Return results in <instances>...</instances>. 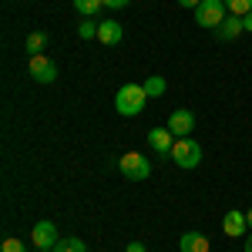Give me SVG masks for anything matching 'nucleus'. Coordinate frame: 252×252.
Masks as SVG:
<instances>
[{
    "instance_id": "obj_10",
    "label": "nucleus",
    "mask_w": 252,
    "mask_h": 252,
    "mask_svg": "<svg viewBox=\"0 0 252 252\" xmlns=\"http://www.w3.org/2000/svg\"><path fill=\"white\" fill-rule=\"evenodd\" d=\"M121 37H125V27H121L118 20H101V24H97V40H101L104 47L121 44Z\"/></svg>"
},
{
    "instance_id": "obj_24",
    "label": "nucleus",
    "mask_w": 252,
    "mask_h": 252,
    "mask_svg": "<svg viewBox=\"0 0 252 252\" xmlns=\"http://www.w3.org/2000/svg\"><path fill=\"white\" fill-rule=\"evenodd\" d=\"M246 252H252V232L246 235Z\"/></svg>"
},
{
    "instance_id": "obj_18",
    "label": "nucleus",
    "mask_w": 252,
    "mask_h": 252,
    "mask_svg": "<svg viewBox=\"0 0 252 252\" xmlns=\"http://www.w3.org/2000/svg\"><path fill=\"white\" fill-rule=\"evenodd\" d=\"M78 37H81V40L97 37V24H94V20H81V24H78Z\"/></svg>"
},
{
    "instance_id": "obj_22",
    "label": "nucleus",
    "mask_w": 252,
    "mask_h": 252,
    "mask_svg": "<svg viewBox=\"0 0 252 252\" xmlns=\"http://www.w3.org/2000/svg\"><path fill=\"white\" fill-rule=\"evenodd\" d=\"M198 3H202V0H178V7H189V10H195Z\"/></svg>"
},
{
    "instance_id": "obj_1",
    "label": "nucleus",
    "mask_w": 252,
    "mask_h": 252,
    "mask_svg": "<svg viewBox=\"0 0 252 252\" xmlns=\"http://www.w3.org/2000/svg\"><path fill=\"white\" fill-rule=\"evenodd\" d=\"M152 97L145 94V88L141 84H135V81H128V84H121L115 94V111L121 118H138L141 111H145V104H148Z\"/></svg>"
},
{
    "instance_id": "obj_15",
    "label": "nucleus",
    "mask_w": 252,
    "mask_h": 252,
    "mask_svg": "<svg viewBox=\"0 0 252 252\" xmlns=\"http://www.w3.org/2000/svg\"><path fill=\"white\" fill-rule=\"evenodd\" d=\"M101 7H104V0H74V10L88 20L94 17V14H101Z\"/></svg>"
},
{
    "instance_id": "obj_2",
    "label": "nucleus",
    "mask_w": 252,
    "mask_h": 252,
    "mask_svg": "<svg viewBox=\"0 0 252 252\" xmlns=\"http://www.w3.org/2000/svg\"><path fill=\"white\" fill-rule=\"evenodd\" d=\"M225 17H229L225 0H202V3L195 7V24L205 27V31H219V24Z\"/></svg>"
},
{
    "instance_id": "obj_14",
    "label": "nucleus",
    "mask_w": 252,
    "mask_h": 252,
    "mask_svg": "<svg viewBox=\"0 0 252 252\" xmlns=\"http://www.w3.org/2000/svg\"><path fill=\"white\" fill-rule=\"evenodd\" d=\"M44 47H47V34H44V31H34V34L27 37V44H24V51H27L31 58L44 54Z\"/></svg>"
},
{
    "instance_id": "obj_13",
    "label": "nucleus",
    "mask_w": 252,
    "mask_h": 252,
    "mask_svg": "<svg viewBox=\"0 0 252 252\" xmlns=\"http://www.w3.org/2000/svg\"><path fill=\"white\" fill-rule=\"evenodd\" d=\"M141 88H145V94H148V97H161L168 84H165V78H161V74H148V78L141 81Z\"/></svg>"
},
{
    "instance_id": "obj_6",
    "label": "nucleus",
    "mask_w": 252,
    "mask_h": 252,
    "mask_svg": "<svg viewBox=\"0 0 252 252\" xmlns=\"http://www.w3.org/2000/svg\"><path fill=\"white\" fill-rule=\"evenodd\" d=\"M27 71H31V78L37 81V84H54V81H58V64L47 58V54H37V58H31Z\"/></svg>"
},
{
    "instance_id": "obj_8",
    "label": "nucleus",
    "mask_w": 252,
    "mask_h": 252,
    "mask_svg": "<svg viewBox=\"0 0 252 252\" xmlns=\"http://www.w3.org/2000/svg\"><path fill=\"white\" fill-rule=\"evenodd\" d=\"M222 232L225 235H249V219H246V212H239V209H232V212H225V219H222Z\"/></svg>"
},
{
    "instance_id": "obj_21",
    "label": "nucleus",
    "mask_w": 252,
    "mask_h": 252,
    "mask_svg": "<svg viewBox=\"0 0 252 252\" xmlns=\"http://www.w3.org/2000/svg\"><path fill=\"white\" fill-rule=\"evenodd\" d=\"M125 252H148V249H145V242H128V249H125Z\"/></svg>"
},
{
    "instance_id": "obj_17",
    "label": "nucleus",
    "mask_w": 252,
    "mask_h": 252,
    "mask_svg": "<svg viewBox=\"0 0 252 252\" xmlns=\"http://www.w3.org/2000/svg\"><path fill=\"white\" fill-rule=\"evenodd\" d=\"M225 10L232 17H246V14H252V0H225Z\"/></svg>"
},
{
    "instance_id": "obj_19",
    "label": "nucleus",
    "mask_w": 252,
    "mask_h": 252,
    "mask_svg": "<svg viewBox=\"0 0 252 252\" xmlns=\"http://www.w3.org/2000/svg\"><path fill=\"white\" fill-rule=\"evenodd\" d=\"M0 252H27V246H24L20 239H14V235H10V239H3V246H0Z\"/></svg>"
},
{
    "instance_id": "obj_20",
    "label": "nucleus",
    "mask_w": 252,
    "mask_h": 252,
    "mask_svg": "<svg viewBox=\"0 0 252 252\" xmlns=\"http://www.w3.org/2000/svg\"><path fill=\"white\" fill-rule=\"evenodd\" d=\"M128 3H131V0H104L108 10H121V7H128Z\"/></svg>"
},
{
    "instance_id": "obj_7",
    "label": "nucleus",
    "mask_w": 252,
    "mask_h": 252,
    "mask_svg": "<svg viewBox=\"0 0 252 252\" xmlns=\"http://www.w3.org/2000/svg\"><path fill=\"white\" fill-rule=\"evenodd\" d=\"M175 138H189L195 131V115L189 108H175L172 115H168V125H165Z\"/></svg>"
},
{
    "instance_id": "obj_9",
    "label": "nucleus",
    "mask_w": 252,
    "mask_h": 252,
    "mask_svg": "<svg viewBox=\"0 0 252 252\" xmlns=\"http://www.w3.org/2000/svg\"><path fill=\"white\" fill-rule=\"evenodd\" d=\"M175 141H178V138H175L168 128H152V131H148V145L155 148L158 155H172Z\"/></svg>"
},
{
    "instance_id": "obj_12",
    "label": "nucleus",
    "mask_w": 252,
    "mask_h": 252,
    "mask_svg": "<svg viewBox=\"0 0 252 252\" xmlns=\"http://www.w3.org/2000/svg\"><path fill=\"white\" fill-rule=\"evenodd\" d=\"M178 246H182V252H209V235H202V232H185Z\"/></svg>"
},
{
    "instance_id": "obj_4",
    "label": "nucleus",
    "mask_w": 252,
    "mask_h": 252,
    "mask_svg": "<svg viewBox=\"0 0 252 252\" xmlns=\"http://www.w3.org/2000/svg\"><path fill=\"white\" fill-rule=\"evenodd\" d=\"M168 158H172L178 168H195V165L202 161V145H198V141H192V138H178Z\"/></svg>"
},
{
    "instance_id": "obj_3",
    "label": "nucleus",
    "mask_w": 252,
    "mask_h": 252,
    "mask_svg": "<svg viewBox=\"0 0 252 252\" xmlns=\"http://www.w3.org/2000/svg\"><path fill=\"white\" fill-rule=\"evenodd\" d=\"M118 168H121V175H125L128 182H148V178H152V161H148L145 155H138V152L121 155Z\"/></svg>"
},
{
    "instance_id": "obj_16",
    "label": "nucleus",
    "mask_w": 252,
    "mask_h": 252,
    "mask_svg": "<svg viewBox=\"0 0 252 252\" xmlns=\"http://www.w3.org/2000/svg\"><path fill=\"white\" fill-rule=\"evenodd\" d=\"M54 252H88V246H84V239H78V235H67V239L58 242Z\"/></svg>"
},
{
    "instance_id": "obj_25",
    "label": "nucleus",
    "mask_w": 252,
    "mask_h": 252,
    "mask_svg": "<svg viewBox=\"0 0 252 252\" xmlns=\"http://www.w3.org/2000/svg\"><path fill=\"white\" fill-rule=\"evenodd\" d=\"M246 219H249V229H252V209H249V212H246Z\"/></svg>"
},
{
    "instance_id": "obj_5",
    "label": "nucleus",
    "mask_w": 252,
    "mask_h": 252,
    "mask_svg": "<svg viewBox=\"0 0 252 252\" xmlns=\"http://www.w3.org/2000/svg\"><path fill=\"white\" fill-rule=\"evenodd\" d=\"M31 242H34L40 252H54V249H58V242H61L58 225H54V222H47V219L37 222V225H34V232H31Z\"/></svg>"
},
{
    "instance_id": "obj_11",
    "label": "nucleus",
    "mask_w": 252,
    "mask_h": 252,
    "mask_svg": "<svg viewBox=\"0 0 252 252\" xmlns=\"http://www.w3.org/2000/svg\"><path fill=\"white\" fill-rule=\"evenodd\" d=\"M239 34H246V24H242V17H232V14L222 20L219 31H215V37H219V40H235Z\"/></svg>"
},
{
    "instance_id": "obj_23",
    "label": "nucleus",
    "mask_w": 252,
    "mask_h": 252,
    "mask_svg": "<svg viewBox=\"0 0 252 252\" xmlns=\"http://www.w3.org/2000/svg\"><path fill=\"white\" fill-rule=\"evenodd\" d=\"M242 24H246V31L252 34V14H246V17H242Z\"/></svg>"
}]
</instances>
